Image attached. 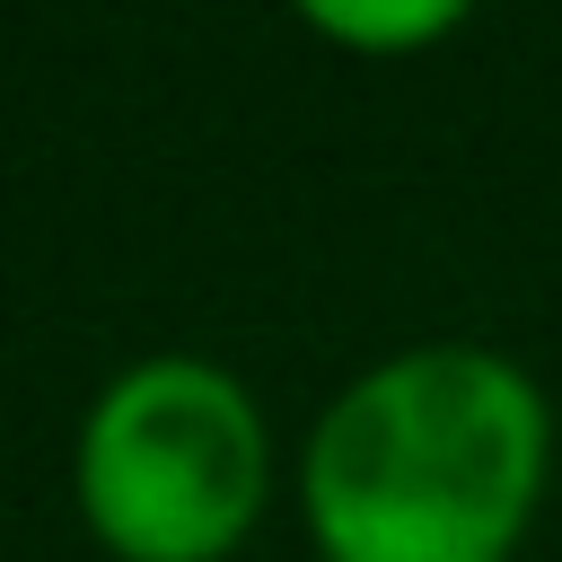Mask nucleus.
Segmentation results:
<instances>
[{
    "label": "nucleus",
    "instance_id": "f257e3e1",
    "mask_svg": "<svg viewBox=\"0 0 562 562\" xmlns=\"http://www.w3.org/2000/svg\"><path fill=\"white\" fill-rule=\"evenodd\" d=\"M553 465L544 386L483 342L360 369L307 430L299 509L325 562H509Z\"/></svg>",
    "mask_w": 562,
    "mask_h": 562
},
{
    "label": "nucleus",
    "instance_id": "f03ea898",
    "mask_svg": "<svg viewBox=\"0 0 562 562\" xmlns=\"http://www.w3.org/2000/svg\"><path fill=\"white\" fill-rule=\"evenodd\" d=\"M272 492V430L255 395L193 351L132 360L97 386L70 501L114 562H228Z\"/></svg>",
    "mask_w": 562,
    "mask_h": 562
},
{
    "label": "nucleus",
    "instance_id": "7ed1b4c3",
    "mask_svg": "<svg viewBox=\"0 0 562 562\" xmlns=\"http://www.w3.org/2000/svg\"><path fill=\"white\" fill-rule=\"evenodd\" d=\"M307 26H316V35H334V44L386 53V44H439V35H457V26H465V9H457V0H404V9H334V0H316V9H307Z\"/></svg>",
    "mask_w": 562,
    "mask_h": 562
}]
</instances>
